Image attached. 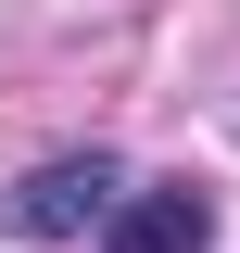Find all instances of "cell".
Instances as JSON below:
<instances>
[{
	"instance_id": "1",
	"label": "cell",
	"mask_w": 240,
	"mask_h": 253,
	"mask_svg": "<svg viewBox=\"0 0 240 253\" xmlns=\"http://www.w3.org/2000/svg\"><path fill=\"white\" fill-rule=\"evenodd\" d=\"M114 190H126L114 152H51L26 190H0V228H13V241H89V228L114 215Z\"/></svg>"
},
{
	"instance_id": "2",
	"label": "cell",
	"mask_w": 240,
	"mask_h": 253,
	"mask_svg": "<svg viewBox=\"0 0 240 253\" xmlns=\"http://www.w3.org/2000/svg\"><path fill=\"white\" fill-rule=\"evenodd\" d=\"M202 241H215V190L190 177H126L101 215V253H202Z\"/></svg>"
}]
</instances>
